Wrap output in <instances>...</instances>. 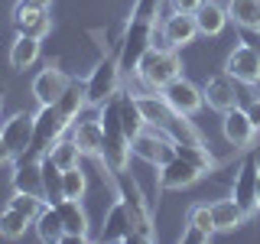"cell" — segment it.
<instances>
[{
	"label": "cell",
	"mask_w": 260,
	"mask_h": 244,
	"mask_svg": "<svg viewBox=\"0 0 260 244\" xmlns=\"http://www.w3.org/2000/svg\"><path fill=\"white\" fill-rule=\"evenodd\" d=\"M117 92H120V62H117V52H114V55L98 62L85 81L88 108H104Z\"/></svg>",
	"instance_id": "cell-6"
},
{
	"label": "cell",
	"mask_w": 260,
	"mask_h": 244,
	"mask_svg": "<svg viewBox=\"0 0 260 244\" xmlns=\"http://www.w3.org/2000/svg\"><path fill=\"white\" fill-rule=\"evenodd\" d=\"M69 85H72V78L65 75L62 69L49 65V69H43L36 78H32V98H36L39 104H59V98L65 95Z\"/></svg>",
	"instance_id": "cell-16"
},
{
	"label": "cell",
	"mask_w": 260,
	"mask_h": 244,
	"mask_svg": "<svg viewBox=\"0 0 260 244\" xmlns=\"http://www.w3.org/2000/svg\"><path fill=\"white\" fill-rule=\"evenodd\" d=\"M88 108V95H85V81H78V78H72V85L65 88V95L59 98V111L65 114V117L75 124V120L81 117V111Z\"/></svg>",
	"instance_id": "cell-29"
},
{
	"label": "cell",
	"mask_w": 260,
	"mask_h": 244,
	"mask_svg": "<svg viewBox=\"0 0 260 244\" xmlns=\"http://www.w3.org/2000/svg\"><path fill=\"white\" fill-rule=\"evenodd\" d=\"M0 111H4V85H0Z\"/></svg>",
	"instance_id": "cell-43"
},
{
	"label": "cell",
	"mask_w": 260,
	"mask_h": 244,
	"mask_svg": "<svg viewBox=\"0 0 260 244\" xmlns=\"http://www.w3.org/2000/svg\"><path fill=\"white\" fill-rule=\"evenodd\" d=\"M173 143H176V140H173ZM176 157L189 160L192 166H199L205 176L215 169V157H211V150H208L205 140H202V143H176Z\"/></svg>",
	"instance_id": "cell-31"
},
{
	"label": "cell",
	"mask_w": 260,
	"mask_h": 244,
	"mask_svg": "<svg viewBox=\"0 0 260 244\" xmlns=\"http://www.w3.org/2000/svg\"><path fill=\"white\" fill-rule=\"evenodd\" d=\"M221 134H224V140L231 143L234 150H241V146H250V143H254L257 127L250 124L247 111L238 104V108H231V111L221 114Z\"/></svg>",
	"instance_id": "cell-14"
},
{
	"label": "cell",
	"mask_w": 260,
	"mask_h": 244,
	"mask_svg": "<svg viewBox=\"0 0 260 244\" xmlns=\"http://www.w3.org/2000/svg\"><path fill=\"white\" fill-rule=\"evenodd\" d=\"M159 4L162 0H137L130 16L134 20H143V23H153V26H159Z\"/></svg>",
	"instance_id": "cell-36"
},
{
	"label": "cell",
	"mask_w": 260,
	"mask_h": 244,
	"mask_svg": "<svg viewBox=\"0 0 260 244\" xmlns=\"http://www.w3.org/2000/svg\"><path fill=\"white\" fill-rule=\"evenodd\" d=\"M62 215V225H65V241H88V211L81 205V199H62L55 202Z\"/></svg>",
	"instance_id": "cell-20"
},
{
	"label": "cell",
	"mask_w": 260,
	"mask_h": 244,
	"mask_svg": "<svg viewBox=\"0 0 260 244\" xmlns=\"http://www.w3.org/2000/svg\"><path fill=\"white\" fill-rule=\"evenodd\" d=\"M43 163V186H46V202H62V169L55 166L49 157H39Z\"/></svg>",
	"instance_id": "cell-33"
},
{
	"label": "cell",
	"mask_w": 260,
	"mask_h": 244,
	"mask_svg": "<svg viewBox=\"0 0 260 244\" xmlns=\"http://www.w3.org/2000/svg\"><path fill=\"white\" fill-rule=\"evenodd\" d=\"M137 81L146 88V92H162L169 81H176L182 75V59H179V49L169 46H150L146 55L137 65Z\"/></svg>",
	"instance_id": "cell-2"
},
{
	"label": "cell",
	"mask_w": 260,
	"mask_h": 244,
	"mask_svg": "<svg viewBox=\"0 0 260 244\" xmlns=\"http://www.w3.org/2000/svg\"><path fill=\"white\" fill-rule=\"evenodd\" d=\"M156 29H159L162 46H169V49H185L189 43H195V36H199L195 13H176V10H169V16H162Z\"/></svg>",
	"instance_id": "cell-10"
},
{
	"label": "cell",
	"mask_w": 260,
	"mask_h": 244,
	"mask_svg": "<svg viewBox=\"0 0 260 244\" xmlns=\"http://www.w3.org/2000/svg\"><path fill=\"white\" fill-rule=\"evenodd\" d=\"M117 199L127 205L130 222H134V234H130L127 244H146V241L156 238V228H153V218H150V205H146L143 192L137 189L134 179H127V173H117Z\"/></svg>",
	"instance_id": "cell-4"
},
{
	"label": "cell",
	"mask_w": 260,
	"mask_h": 244,
	"mask_svg": "<svg viewBox=\"0 0 260 244\" xmlns=\"http://www.w3.org/2000/svg\"><path fill=\"white\" fill-rule=\"evenodd\" d=\"M29 225H32V218L23 215V211L13 208V205H7L0 211V238H7V241H20Z\"/></svg>",
	"instance_id": "cell-30"
},
{
	"label": "cell",
	"mask_w": 260,
	"mask_h": 244,
	"mask_svg": "<svg viewBox=\"0 0 260 244\" xmlns=\"http://www.w3.org/2000/svg\"><path fill=\"white\" fill-rule=\"evenodd\" d=\"M36 238L39 241H46V244H59L65 241V225H62V215H59V208L52 205V202H46L43 211L36 215Z\"/></svg>",
	"instance_id": "cell-25"
},
{
	"label": "cell",
	"mask_w": 260,
	"mask_h": 244,
	"mask_svg": "<svg viewBox=\"0 0 260 244\" xmlns=\"http://www.w3.org/2000/svg\"><path fill=\"white\" fill-rule=\"evenodd\" d=\"M10 160H13V153H10V146H7L4 134H0V166H4V163H10Z\"/></svg>",
	"instance_id": "cell-40"
},
{
	"label": "cell",
	"mask_w": 260,
	"mask_h": 244,
	"mask_svg": "<svg viewBox=\"0 0 260 244\" xmlns=\"http://www.w3.org/2000/svg\"><path fill=\"white\" fill-rule=\"evenodd\" d=\"M257 173H260L257 157H247L241 163V169L234 173V186H231V199L241 205L247 218L257 215Z\"/></svg>",
	"instance_id": "cell-9"
},
{
	"label": "cell",
	"mask_w": 260,
	"mask_h": 244,
	"mask_svg": "<svg viewBox=\"0 0 260 244\" xmlns=\"http://www.w3.org/2000/svg\"><path fill=\"white\" fill-rule=\"evenodd\" d=\"M244 111H247V117H250V124H254L260 130V98H250L247 104H244Z\"/></svg>",
	"instance_id": "cell-39"
},
{
	"label": "cell",
	"mask_w": 260,
	"mask_h": 244,
	"mask_svg": "<svg viewBox=\"0 0 260 244\" xmlns=\"http://www.w3.org/2000/svg\"><path fill=\"white\" fill-rule=\"evenodd\" d=\"M257 211H260V173H257Z\"/></svg>",
	"instance_id": "cell-42"
},
{
	"label": "cell",
	"mask_w": 260,
	"mask_h": 244,
	"mask_svg": "<svg viewBox=\"0 0 260 244\" xmlns=\"http://www.w3.org/2000/svg\"><path fill=\"white\" fill-rule=\"evenodd\" d=\"M130 234H134V222H130V211L124 202H114L108 208V215H104V228H101V241H130Z\"/></svg>",
	"instance_id": "cell-22"
},
{
	"label": "cell",
	"mask_w": 260,
	"mask_h": 244,
	"mask_svg": "<svg viewBox=\"0 0 260 244\" xmlns=\"http://www.w3.org/2000/svg\"><path fill=\"white\" fill-rule=\"evenodd\" d=\"M159 95L169 101V108H173L176 114H189V117H192V114H199L202 108H205V95H202V88L195 85V81L182 78V75H179L176 81H169Z\"/></svg>",
	"instance_id": "cell-11"
},
{
	"label": "cell",
	"mask_w": 260,
	"mask_h": 244,
	"mask_svg": "<svg viewBox=\"0 0 260 244\" xmlns=\"http://www.w3.org/2000/svg\"><path fill=\"white\" fill-rule=\"evenodd\" d=\"M72 140H75V146L81 150V157H91L101 163L104 157V127L101 120H75L72 124Z\"/></svg>",
	"instance_id": "cell-18"
},
{
	"label": "cell",
	"mask_w": 260,
	"mask_h": 244,
	"mask_svg": "<svg viewBox=\"0 0 260 244\" xmlns=\"http://www.w3.org/2000/svg\"><path fill=\"white\" fill-rule=\"evenodd\" d=\"M117 114H120V127H124L127 140L134 143L137 137H140V130L146 127L143 114H140V108H137V98H134V95H120V92H117Z\"/></svg>",
	"instance_id": "cell-26"
},
{
	"label": "cell",
	"mask_w": 260,
	"mask_h": 244,
	"mask_svg": "<svg viewBox=\"0 0 260 244\" xmlns=\"http://www.w3.org/2000/svg\"><path fill=\"white\" fill-rule=\"evenodd\" d=\"M46 157L52 160L59 169H72V166H78L81 150L75 146V140H72V137H62V140H55V143H52V150H49Z\"/></svg>",
	"instance_id": "cell-32"
},
{
	"label": "cell",
	"mask_w": 260,
	"mask_h": 244,
	"mask_svg": "<svg viewBox=\"0 0 260 244\" xmlns=\"http://www.w3.org/2000/svg\"><path fill=\"white\" fill-rule=\"evenodd\" d=\"M13 192H29L46 199V186H43V163L36 157H20L13 160Z\"/></svg>",
	"instance_id": "cell-15"
},
{
	"label": "cell",
	"mask_w": 260,
	"mask_h": 244,
	"mask_svg": "<svg viewBox=\"0 0 260 244\" xmlns=\"http://www.w3.org/2000/svg\"><path fill=\"white\" fill-rule=\"evenodd\" d=\"M179 241H182V244H208L211 241V231H202V228H195V225L185 222V231L179 234Z\"/></svg>",
	"instance_id": "cell-37"
},
{
	"label": "cell",
	"mask_w": 260,
	"mask_h": 244,
	"mask_svg": "<svg viewBox=\"0 0 260 244\" xmlns=\"http://www.w3.org/2000/svg\"><path fill=\"white\" fill-rule=\"evenodd\" d=\"M130 146H134V157H140L143 163H150V166H162L166 160L176 157L173 137L162 134V130H156V127H143L140 137H137Z\"/></svg>",
	"instance_id": "cell-8"
},
{
	"label": "cell",
	"mask_w": 260,
	"mask_h": 244,
	"mask_svg": "<svg viewBox=\"0 0 260 244\" xmlns=\"http://www.w3.org/2000/svg\"><path fill=\"white\" fill-rule=\"evenodd\" d=\"M153 33H156V26H153V23L134 20V16L127 20L124 36H120V43H117L120 72H137V65H140V59L146 55V49L153 46Z\"/></svg>",
	"instance_id": "cell-5"
},
{
	"label": "cell",
	"mask_w": 260,
	"mask_h": 244,
	"mask_svg": "<svg viewBox=\"0 0 260 244\" xmlns=\"http://www.w3.org/2000/svg\"><path fill=\"white\" fill-rule=\"evenodd\" d=\"M13 26H16V33L46 39L49 33H52V16H49V10H43V7H32V4H26V0H16Z\"/></svg>",
	"instance_id": "cell-13"
},
{
	"label": "cell",
	"mask_w": 260,
	"mask_h": 244,
	"mask_svg": "<svg viewBox=\"0 0 260 244\" xmlns=\"http://www.w3.org/2000/svg\"><path fill=\"white\" fill-rule=\"evenodd\" d=\"M72 127V120L59 111V104H39V111L32 114V143L26 150V157H46L52 150L55 140H62L65 130Z\"/></svg>",
	"instance_id": "cell-3"
},
{
	"label": "cell",
	"mask_w": 260,
	"mask_h": 244,
	"mask_svg": "<svg viewBox=\"0 0 260 244\" xmlns=\"http://www.w3.org/2000/svg\"><path fill=\"white\" fill-rule=\"evenodd\" d=\"M224 72L238 85H247V88L260 85V49L250 43H238L224 59Z\"/></svg>",
	"instance_id": "cell-7"
},
{
	"label": "cell",
	"mask_w": 260,
	"mask_h": 244,
	"mask_svg": "<svg viewBox=\"0 0 260 244\" xmlns=\"http://www.w3.org/2000/svg\"><path fill=\"white\" fill-rule=\"evenodd\" d=\"M98 120L104 127V169H111L114 176L117 173H127L130 166V157H134V146H130L124 127H120V114H117V95L111 98L104 108H98Z\"/></svg>",
	"instance_id": "cell-1"
},
{
	"label": "cell",
	"mask_w": 260,
	"mask_h": 244,
	"mask_svg": "<svg viewBox=\"0 0 260 244\" xmlns=\"http://www.w3.org/2000/svg\"><path fill=\"white\" fill-rule=\"evenodd\" d=\"M202 95H205V104L211 111H218V114H224V111H231V108L241 104L238 81L228 75V72H224V75H211L205 85H202Z\"/></svg>",
	"instance_id": "cell-12"
},
{
	"label": "cell",
	"mask_w": 260,
	"mask_h": 244,
	"mask_svg": "<svg viewBox=\"0 0 260 244\" xmlns=\"http://www.w3.org/2000/svg\"><path fill=\"white\" fill-rule=\"evenodd\" d=\"M0 134H4L7 146H10L13 160L26 157V150H29V143H32V114H26V111L13 114V117L0 127Z\"/></svg>",
	"instance_id": "cell-19"
},
{
	"label": "cell",
	"mask_w": 260,
	"mask_h": 244,
	"mask_svg": "<svg viewBox=\"0 0 260 244\" xmlns=\"http://www.w3.org/2000/svg\"><path fill=\"white\" fill-rule=\"evenodd\" d=\"M137 98V108H140L146 127H156V130H166V124L173 120V108H169V101L162 98L159 92H146V95H134Z\"/></svg>",
	"instance_id": "cell-21"
},
{
	"label": "cell",
	"mask_w": 260,
	"mask_h": 244,
	"mask_svg": "<svg viewBox=\"0 0 260 244\" xmlns=\"http://www.w3.org/2000/svg\"><path fill=\"white\" fill-rule=\"evenodd\" d=\"M202 4H205V0H169V10H176V13H195Z\"/></svg>",
	"instance_id": "cell-38"
},
{
	"label": "cell",
	"mask_w": 260,
	"mask_h": 244,
	"mask_svg": "<svg viewBox=\"0 0 260 244\" xmlns=\"http://www.w3.org/2000/svg\"><path fill=\"white\" fill-rule=\"evenodd\" d=\"M26 4H32V7H43V10H49V7H52V0H26Z\"/></svg>",
	"instance_id": "cell-41"
},
{
	"label": "cell",
	"mask_w": 260,
	"mask_h": 244,
	"mask_svg": "<svg viewBox=\"0 0 260 244\" xmlns=\"http://www.w3.org/2000/svg\"><path fill=\"white\" fill-rule=\"evenodd\" d=\"M231 23L228 16V7L215 4V0H205V4L195 10V26H199V36H221Z\"/></svg>",
	"instance_id": "cell-23"
},
{
	"label": "cell",
	"mask_w": 260,
	"mask_h": 244,
	"mask_svg": "<svg viewBox=\"0 0 260 244\" xmlns=\"http://www.w3.org/2000/svg\"><path fill=\"white\" fill-rule=\"evenodd\" d=\"M228 16L241 29L260 36V0H228Z\"/></svg>",
	"instance_id": "cell-28"
},
{
	"label": "cell",
	"mask_w": 260,
	"mask_h": 244,
	"mask_svg": "<svg viewBox=\"0 0 260 244\" xmlns=\"http://www.w3.org/2000/svg\"><path fill=\"white\" fill-rule=\"evenodd\" d=\"M185 222L195 225V228H202V231H211L215 234V218H211V205H189V211H185Z\"/></svg>",
	"instance_id": "cell-35"
},
{
	"label": "cell",
	"mask_w": 260,
	"mask_h": 244,
	"mask_svg": "<svg viewBox=\"0 0 260 244\" xmlns=\"http://www.w3.org/2000/svg\"><path fill=\"white\" fill-rule=\"evenodd\" d=\"M39 52H43V39L26 36V33H16V39L10 43V65L16 72H26L39 62Z\"/></svg>",
	"instance_id": "cell-24"
},
{
	"label": "cell",
	"mask_w": 260,
	"mask_h": 244,
	"mask_svg": "<svg viewBox=\"0 0 260 244\" xmlns=\"http://www.w3.org/2000/svg\"><path fill=\"white\" fill-rule=\"evenodd\" d=\"M205 173H202L199 166H192L189 160H182V157H173L159 166V186L162 189H189Z\"/></svg>",
	"instance_id": "cell-17"
},
{
	"label": "cell",
	"mask_w": 260,
	"mask_h": 244,
	"mask_svg": "<svg viewBox=\"0 0 260 244\" xmlns=\"http://www.w3.org/2000/svg\"><path fill=\"white\" fill-rule=\"evenodd\" d=\"M211 218H215V231H234L247 222V215L241 211V205L234 199H218L211 202Z\"/></svg>",
	"instance_id": "cell-27"
},
{
	"label": "cell",
	"mask_w": 260,
	"mask_h": 244,
	"mask_svg": "<svg viewBox=\"0 0 260 244\" xmlns=\"http://www.w3.org/2000/svg\"><path fill=\"white\" fill-rule=\"evenodd\" d=\"M88 189V179L81 173V166L62 169V199H81Z\"/></svg>",
	"instance_id": "cell-34"
}]
</instances>
